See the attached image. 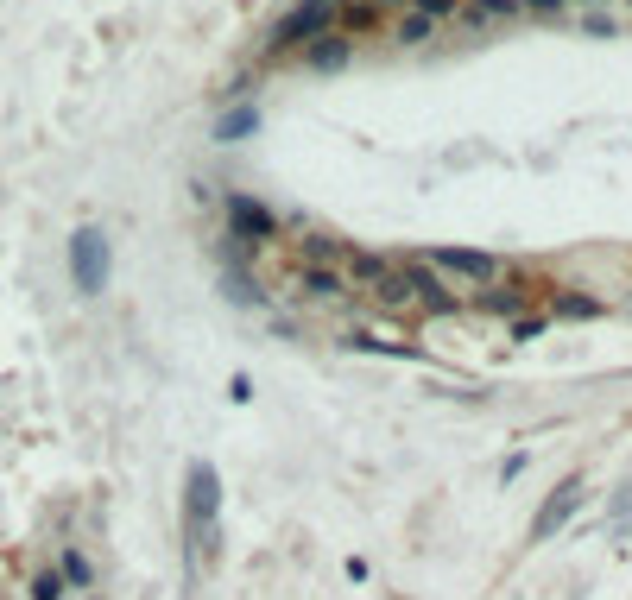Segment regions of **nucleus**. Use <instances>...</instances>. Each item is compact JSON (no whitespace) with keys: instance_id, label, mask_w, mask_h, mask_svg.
I'll return each mask as SVG.
<instances>
[{"instance_id":"nucleus-1","label":"nucleus","mask_w":632,"mask_h":600,"mask_svg":"<svg viewBox=\"0 0 632 600\" xmlns=\"http://www.w3.org/2000/svg\"><path fill=\"white\" fill-rule=\"evenodd\" d=\"M222 550V480H215L209 462H190L184 468V556H190V575L215 563Z\"/></svg>"},{"instance_id":"nucleus-2","label":"nucleus","mask_w":632,"mask_h":600,"mask_svg":"<svg viewBox=\"0 0 632 600\" xmlns=\"http://www.w3.org/2000/svg\"><path fill=\"white\" fill-rule=\"evenodd\" d=\"M108 272H114V253H108V234L102 228H76L70 234V278L83 297H102L108 291Z\"/></svg>"},{"instance_id":"nucleus-3","label":"nucleus","mask_w":632,"mask_h":600,"mask_svg":"<svg viewBox=\"0 0 632 600\" xmlns=\"http://www.w3.org/2000/svg\"><path fill=\"white\" fill-rule=\"evenodd\" d=\"M576 506H582V480H563V487L538 506V518H531V544H544L550 531H563L569 518H576Z\"/></svg>"},{"instance_id":"nucleus-4","label":"nucleus","mask_w":632,"mask_h":600,"mask_svg":"<svg viewBox=\"0 0 632 600\" xmlns=\"http://www.w3.org/2000/svg\"><path fill=\"white\" fill-rule=\"evenodd\" d=\"M329 7H335V0H304L298 13H285V26H279L272 45H304V38H316V32H323V19H329Z\"/></svg>"},{"instance_id":"nucleus-5","label":"nucleus","mask_w":632,"mask_h":600,"mask_svg":"<svg viewBox=\"0 0 632 600\" xmlns=\"http://www.w3.org/2000/svg\"><path fill=\"white\" fill-rule=\"evenodd\" d=\"M437 266H443V272H456V278H481V285H487V278L500 272V259L481 253V247H443V253H437Z\"/></svg>"},{"instance_id":"nucleus-6","label":"nucleus","mask_w":632,"mask_h":600,"mask_svg":"<svg viewBox=\"0 0 632 600\" xmlns=\"http://www.w3.org/2000/svg\"><path fill=\"white\" fill-rule=\"evenodd\" d=\"M342 291H348V278H342V272H329V266H298V297H316V304H335Z\"/></svg>"},{"instance_id":"nucleus-7","label":"nucleus","mask_w":632,"mask_h":600,"mask_svg":"<svg viewBox=\"0 0 632 600\" xmlns=\"http://www.w3.org/2000/svg\"><path fill=\"white\" fill-rule=\"evenodd\" d=\"M228 222L234 234H272V209H260L253 196H228Z\"/></svg>"},{"instance_id":"nucleus-8","label":"nucleus","mask_w":632,"mask_h":600,"mask_svg":"<svg viewBox=\"0 0 632 600\" xmlns=\"http://www.w3.org/2000/svg\"><path fill=\"white\" fill-rule=\"evenodd\" d=\"M253 127H260V108L241 102V108H228L222 120H215V139H222V146H234V139H247Z\"/></svg>"},{"instance_id":"nucleus-9","label":"nucleus","mask_w":632,"mask_h":600,"mask_svg":"<svg viewBox=\"0 0 632 600\" xmlns=\"http://www.w3.org/2000/svg\"><path fill=\"white\" fill-rule=\"evenodd\" d=\"M456 13L468 19V26H493V19H512V13H519V0H462Z\"/></svg>"},{"instance_id":"nucleus-10","label":"nucleus","mask_w":632,"mask_h":600,"mask_svg":"<svg viewBox=\"0 0 632 600\" xmlns=\"http://www.w3.org/2000/svg\"><path fill=\"white\" fill-rule=\"evenodd\" d=\"M373 297H380L386 310H405L411 304V272H386L380 285H373Z\"/></svg>"},{"instance_id":"nucleus-11","label":"nucleus","mask_w":632,"mask_h":600,"mask_svg":"<svg viewBox=\"0 0 632 600\" xmlns=\"http://www.w3.org/2000/svg\"><path fill=\"white\" fill-rule=\"evenodd\" d=\"M430 32H437V19H424V13H405V19H399V32H392V38H399V45H424Z\"/></svg>"},{"instance_id":"nucleus-12","label":"nucleus","mask_w":632,"mask_h":600,"mask_svg":"<svg viewBox=\"0 0 632 600\" xmlns=\"http://www.w3.org/2000/svg\"><path fill=\"white\" fill-rule=\"evenodd\" d=\"M348 272H354V278H361V285H380V278H386L392 266H386V259H380V253H354V259H348Z\"/></svg>"},{"instance_id":"nucleus-13","label":"nucleus","mask_w":632,"mask_h":600,"mask_svg":"<svg viewBox=\"0 0 632 600\" xmlns=\"http://www.w3.org/2000/svg\"><path fill=\"white\" fill-rule=\"evenodd\" d=\"M342 57H348V38H323V45L310 51V64H316V70H335Z\"/></svg>"},{"instance_id":"nucleus-14","label":"nucleus","mask_w":632,"mask_h":600,"mask_svg":"<svg viewBox=\"0 0 632 600\" xmlns=\"http://www.w3.org/2000/svg\"><path fill=\"white\" fill-rule=\"evenodd\" d=\"M57 575L76 582V588H89V556H83V550H64V569H57Z\"/></svg>"},{"instance_id":"nucleus-15","label":"nucleus","mask_w":632,"mask_h":600,"mask_svg":"<svg viewBox=\"0 0 632 600\" xmlns=\"http://www.w3.org/2000/svg\"><path fill=\"white\" fill-rule=\"evenodd\" d=\"M32 600H64V575H57V569L32 575Z\"/></svg>"},{"instance_id":"nucleus-16","label":"nucleus","mask_w":632,"mask_h":600,"mask_svg":"<svg viewBox=\"0 0 632 600\" xmlns=\"http://www.w3.org/2000/svg\"><path fill=\"white\" fill-rule=\"evenodd\" d=\"M462 0H411V13H424V19H443V13H456Z\"/></svg>"},{"instance_id":"nucleus-17","label":"nucleus","mask_w":632,"mask_h":600,"mask_svg":"<svg viewBox=\"0 0 632 600\" xmlns=\"http://www.w3.org/2000/svg\"><path fill=\"white\" fill-rule=\"evenodd\" d=\"M614 531H620V537H632V487L620 493V506H614Z\"/></svg>"},{"instance_id":"nucleus-18","label":"nucleus","mask_w":632,"mask_h":600,"mask_svg":"<svg viewBox=\"0 0 632 600\" xmlns=\"http://www.w3.org/2000/svg\"><path fill=\"white\" fill-rule=\"evenodd\" d=\"M557 310H563V316H595L601 304H595V297H563V304H557Z\"/></svg>"},{"instance_id":"nucleus-19","label":"nucleus","mask_w":632,"mask_h":600,"mask_svg":"<svg viewBox=\"0 0 632 600\" xmlns=\"http://www.w3.org/2000/svg\"><path fill=\"white\" fill-rule=\"evenodd\" d=\"M228 398H234V405H247V398H253V379L234 373V379H228Z\"/></svg>"}]
</instances>
